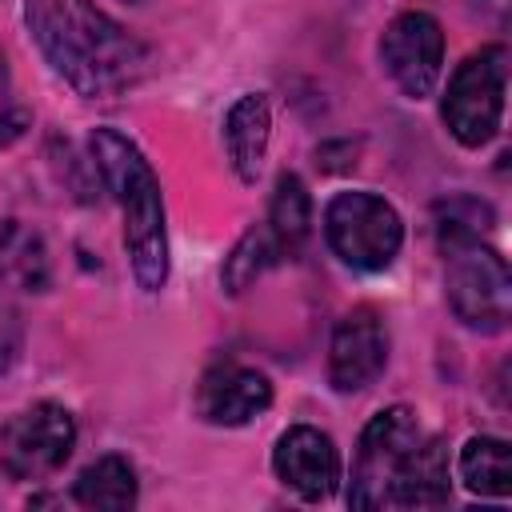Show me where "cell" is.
Wrapping results in <instances>:
<instances>
[{
    "instance_id": "obj_13",
    "label": "cell",
    "mask_w": 512,
    "mask_h": 512,
    "mask_svg": "<svg viewBox=\"0 0 512 512\" xmlns=\"http://www.w3.org/2000/svg\"><path fill=\"white\" fill-rule=\"evenodd\" d=\"M448 504V444L424 436L392 488V508H440Z\"/></svg>"
},
{
    "instance_id": "obj_11",
    "label": "cell",
    "mask_w": 512,
    "mask_h": 512,
    "mask_svg": "<svg viewBox=\"0 0 512 512\" xmlns=\"http://www.w3.org/2000/svg\"><path fill=\"white\" fill-rule=\"evenodd\" d=\"M268 404H272L268 376L256 368H244V364H216L204 372V380L196 388V412L220 428L248 424Z\"/></svg>"
},
{
    "instance_id": "obj_4",
    "label": "cell",
    "mask_w": 512,
    "mask_h": 512,
    "mask_svg": "<svg viewBox=\"0 0 512 512\" xmlns=\"http://www.w3.org/2000/svg\"><path fill=\"white\" fill-rule=\"evenodd\" d=\"M328 248L360 272H380L396 260L404 244V224L396 208L376 192H340L324 208Z\"/></svg>"
},
{
    "instance_id": "obj_1",
    "label": "cell",
    "mask_w": 512,
    "mask_h": 512,
    "mask_svg": "<svg viewBox=\"0 0 512 512\" xmlns=\"http://www.w3.org/2000/svg\"><path fill=\"white\" fill-rule=\"evenodd\" d=\"M24 24L52 72L88 100H112L148 72V48L92 0H24Z\"/></svg>"
},
{
    "instance_id": "obj_14",
    "label": "cell",
    "mask_w": 512,
    "mask_h": 512,
    "mask_svg": "<svg viewBox=\"0 0 512 512\" xmlns=\"http://www.w3.org/2000/svg\"><path fill=\"white\" fill-rule=\"evenodd\" d=\"M0 280L8 288H20V292H44L52 280L48 244L24 220L0 224Z\"/></svg>"
},
{
    "instance_id": "obj_6",
    "label": "cell",
    "mask_w": 512,
    "mask_h": 512,
    "mask_svg": "<svg viewBox=\"0 0 512 512\" xmlns=\"http://www.w3.org/2000/svg\"><path fill=\"white\" fill-rule=\"evenodd\" d=\"M448 304L476 332H504L512 312V276L496 248L464 244L448 252Z\"/></svg>"
},
{
    "instance_id": "obj_19",
    "label": "cell",
    "mask_w": 512,
    "mask_h": 512,
    "mask_svg": "<svg viewBox=\"0 0 512 512\" xmlns=\"http://www.w3.org/2000/svg\"><path fill=\"white\" fill-rule=\"evenodd\" d=\"M276 256H280V248H276L272 232H268V228H248V232L236 240L232 256L224 260V272H220L224 288H228L232 296H240L248 284H256V276H260Z\"/></svg>"
},
{
    "instance_id": "obj_8",
    "label": "cell",
    "mask_w": 512,
    "mask_h": 512,
    "mask_svg": "<svg viewBox=\"0 0 512 512\" xmlns=\"http://www.w3.org/2000/svg\"><path fill=\"white\" fill-rule=\"evenodd\" d=\"M380 60L404 96L420 100L436 88L444 64V32L428 12H400L380 36Z\"/></svg>"
},
{
    "instance_id": "obj_12",
    "label": "cell",
    "mask_w": 512,
    "mask_h": 512,
    "mask_svg": "<svg viewBox=\"0 0 512 512\" xmlns=\"http://www.w3.org/2000/svg\"><path fill=\"white\" fill-rule=\"evenodd\" d=\"M268 136H272L268 100L260 92L240 96L224 116V144H228V160L244 184H256L264 156H268Z\"/></svg>"
},
{
    "instance_id": "obj_2",
    "label": "cell",
    "mask_w": 512,
    "mask_h": 512,
    "mask_svg": "<svg viewBox=\"0 0 512 512\" xmlns=\"http://www.w3.org/2000/svg\"><path fill=\"white\" fill-rule=\"evenodd\" d=\"M88 148L100 168V180L112 188L124 212V248L132 260V276L144 292H160L168 280V232L156 172L148 168L140 148L116 128H96Z\"/></svg>"
},
{
    "instance_id": "obj_3",
    "label": "cell",
    "mask_w": 512,
    "mask_h": 512,
    "mask_svg": "<svg viewBox=\"0 0 512 512\" xmlns=\"http://www.w3.org/2000/svg\"><path fill=\"white\" fill-rule=\"evenodd\" d=\"M420 440H424V428L412 408L396 404V408L376 412L368 420V428L360 432L348 504L352 508H392V488L404 476Z\"/></svg>"
},
{
    "instance_id": "obj_7",
    "label": "cell",
    "mask_w": 512,
    "mask_h": 512,
    "mask_svg": "<svg viewBox=\"0 0 512 512\" xmlns=\"http://www.w3.org/2000/svg\"><path fill=\"white\" fill-rule=\"evenodd\" d=\"M76 424L68 408L40 400L0 428V468L12 480H44L72 456Z\"/></svg>"
},
{
    "instance_id": "obj_21",
    "label": "cell",
    "mask_w": 512,
    "mask_h": 512,
    "mask_svg": "<svg viewBox=\"0 0 512 512\" xmlns=\"http://www.w3.org/2000/svg\"><path fill=\"white\" fill-rule=\"evenodd\" d=\"M16 352H20V320H16L12 304L0 296V372L16 360Z\"/></svg>"
},
{
    "instance_id": "obj_9",
    "label": "cell",
    "mask_w": 512,
    "mask_h": 512,
    "mask_svg": "<svg viewBox=\"0 0 512 512\" xmlns=\"http://www.w3.org/2000/svg\"><path fill=\"white\" fill-rule=\"evenodd\" d=\"M388 360V336L384 320L372 308H352L328 344V380L336 392H360L368 388Z\"/></svg>"
},
{
    "instance_id": "obj_20",
    "label": "cell",
    "mask_w": 512,
    "mask_h": 512,
    "mask_svg": "<svg viewBox=\"0 0 512 512\" xmlns=\"http://www.w3.org/2000/svg\"><path fill=\"white\" fill-rule=\"evenodd\" d=\"M24 124H28V112L12 96V72H8V60L0 52V148H8L24 132Z\"/></svg>"
},
{
    "instance_id": "obj_15",
    "label": "cell",
    "mask_w": 512,
    "mask_h": 512,
    "mask_svg": "<svg viewBox=\"0 0 512 512\" xmlns=\"http://www.w3.org/2000/svg\"><path fill=\"white\" fill-rule=\"evenodd\" d=\"M72 496L80 508H108V512H124L136 504V472L124 456H100L92 460L76 484Z\"/></svg>"
},
{
    "instance_id": "obj_18",
    "label": "cell",
    "mask_w": 512,
    "mask_h": 512,
    "mask_svg": "<svg viewBox=\"0 0 512 512\" xmlns=\"http://www.w3.org/2000/svg\"><path fill=\"white\" fill-rule=\"evenodd\" d=\"M432 228H436L440 252L448 256L464 244H476L492 228V208L476 196H448L432 208Z\"/></svg>"
},
{
    "instance_id": "obj_16",
    "label": "cell",
    "mask_w": 512,
    "mask_h": 512,
    "mask_svg": "<svg viewBox=\"0 0 512 512\" xmlns=\"http://www.w3.org/2000/svg\"><path fill=\"white\" fill-rule=\"evenodd\" d=\"M268 232H272L276 248L288 256H296L312 232V196H308L304 180L292 172H280V180H276L272 208H268Z\"/></svg>"
},
{
    "instance_id": "obj_10",
    "label": "cell",
    "mask_w": 512,
    "mask_h": 512,
    "mask_svg": "<svg viewBox=\"0 0 512 512\" xmlns=\"http://www.w3.org/2000/svg\"><path fill=\"white\" fill-rule=\"evenodd\" d=\"M272 468L276 476L304 500H324L336 492V480H340V456H336V444L320 432V428H308V424H296L288 428L276 448H272Z\"/></svg>"
},
{
    "instance_id": "obj_5",
    "label": "cell",
    "mask_w": 512,
    "mask_h": 512,
    "mask_svg": "<svg viewBox=\"0 0 512 512\" xmlns=\"http://www.w3.org/2000/svg\"><path fill=\"white\" fill-rule=\"evenodd\" d=\"M504 84H508V52L500 44L480 48L464 64H456L440 116L464 148H480L496 136L504 112Z\"/></svg>"
},
{
    "instance_id": "obj_17",
    "label": "cell",
    "mask_w": 512,
    "mask_h": 512,
    "mask_svg": "<svg viewBox=\"0 0 512 512\" xmlns=\"http://www.w3.org/2000/svg\"><path fill=\"white\" fill-rule=\"evenodd\" d=\"M460 480L476 496L504 500L512 492V452L500 436H472L460 452Z\"/></svg>"
}]
</instances>
